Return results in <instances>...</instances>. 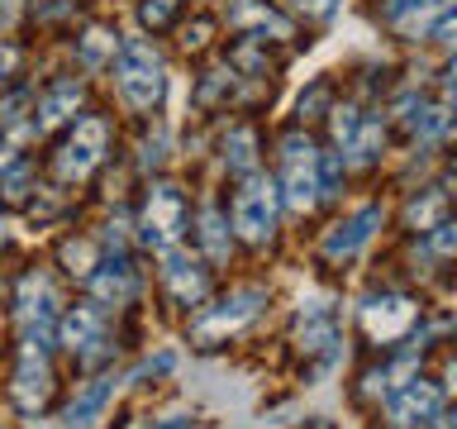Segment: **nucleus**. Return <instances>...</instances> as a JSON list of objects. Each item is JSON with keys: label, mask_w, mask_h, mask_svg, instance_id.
<instances>
[{"label": "nucleus", "mask_w": 457, "mask_h": 429, "mask_svg": "<svg viewBox=\"0 0 457 429\" xmlns=\"http://www.w3.org/2000/svg\"><path fill=\"white\" fill-rule=\"evenodd\" d=\"M114 81H120V96L134 110H153L167 91L162 57H157L143 38H124L120 48H114Z\"/></svg>", "instance_id": "obj_1"}, {"label": "nucleus", "mask_w": 457, "mask_h": 429, "mask_svg": "<svg viewBox=\"0 0 457 429\" xmlns=\"http://www.w3.org/2000/svg\"><path fill=\"white\" fill-rule=\"evenodd\" d=\"M281 167H286V206L291 210H310L314 200H320V167H314V143L305 134H291L281 139Z\"/></svg>", "instance_id": "obj_3"}, {"label": "nucleus", "mask_w": 457, "mask_h": 429, "mask_svg": "<svg viewBox=\"0 0 457 429\" xmlns=\"http://www.w3.org/2000/svg\"><path fill=\"white\" fill-rule=\"evenodd\" d=\"M48 391H53V372L43 363V349H24L20 367H14V406L24 415H34V410H43Z\"/></svg>", "instance_id": "obj_10"}, {"label": "nucleus", "mask_w": 457, "mask_h": 429, "mask_svg": "<svg viewBox=\"0 0 457 429\" xmlns=\"http://www.w3.org/2000/svg\"><path fill=\"white\" fill-rule=\"evenodd\" d=\"M110 396H114V377H96V382L86 386V391L67 406V425H71V429L96 425V420H100V410L110 406Z\"/></svg>", "instance_id": "obj_18"}, {"label": "nucleus", "mask_w": 457, "mask_h": 429, "mask_svg": "<svg viewBox=\"0 0 457 429\" xmlns=\"http://www.w3.org/2000/svg\"><path fill=\"white\" fill-rule=\"evenodd\" d=\"M114 48H120V43H114V34H105V29H91V34L81 38V63H86V67H100L105 57H114Z\"/></svg>", "instance_id": "obj_23"}, {"label": "nucleus", "mask_w": 457, "mask_h": 429, "mask_svg": "<svg viewBox=\"0 0 457 429\" xmlns=\"http://www.w3.org/2000/svg\"><path fill=\"white\" fill-rule=\"evenodd\" d=\"M62 257L71 263V272H81V277H91V248H86V243H67V248H62Z\"/></svg>", "instance_id": "obj_28"}, {"label": "nucleus", "mask_w": 457, "mask_h": 429, "mask_svg": "<svg viewBox=\"0 0 457 429\" xmlns=\"http://www.w3.org/2000/svg\"><path fill=\"white\" fill-rule=\"evenodd\" d=\"M181 10V0H143V10H138V20L148 24V29H167L171 24V14Z\"/></svg>", "instance_id": "obj_26"}, {"label": "nucleus", "mask_w": 457, "mask_h": 429, "mask_svg": "<svg viewBox=\"0 0 457 429\" xmlns=\"http://www.w3.org/2000/svg\"><path fill=\"white\" fill-rule=\"evenodd\" d=\"M224 163H228V172H253V163H257L253 129H234V134L224 139Z\"/></svg>", "instance_id": "obj_20"}, {"label": "nucleus", "mask_w": 457, "mask_h": 429, "mask_svg": "<svg viewBox=\"0 0 457 429\" xmlns=\"http://www.w3.org/2000/svg\"><path fill=\"white\" fill-rule=\"evenodd\" d=\"M457 5V0H391L386 5V20L395 29H405V34H428L434 20H443Z\"/></svg>", "instance_id": "obj_14"}, {"label": "nucleus", "mask_w": 457, "mask_h": 429, "mask_svg": "<svg viewBox=\"0 0 457 429\" xmlns=\"http://www.w3.org/2000/svg\"><path fill=\"white\" fill-rule=\"evenodd\" d=\"M205 34H210V24H195L191 34H186V43H205Z\"/></svg>", "instance_id": "obj_38"}, {"label": "nucleus", "mask_w": 457, "mask_h": 429, "mask_svg": "<svg viewBox=\"0 0 457 429\" xmlns=\"http://www.w3.org/2000/svg\"><path fill=\"white\" fill-rule=\"evenodd\" d=\"M81 110V81H57L48 96L38 100V114H34V129L38 134H48V129L67 124L71 114Z\"/></svg>", "instance_id": "obj_16"}, {"label": "nucleus", "mask_w": 457, "mask_h": 429, "mask_svg": "<svg viewBox=\"0 0 457 429\" xmlns=\"http://www.w3.org/2000/svg\"><path fill=\"white\" fill-rule=\"evenodd\" d=\"M171 363H177V353H162V358H148V363H143L138 372H134V377L143 382V377H157V372H167Z\"/></svg>", "instance_id": "obj_31"}, {"label": "nucleus", "mask_w": 457, "mask_h": 429, "mask_svg": "<svg viewBox=\"0 0 457 429\" xmlns=\"http://www.w3.org/2000/svg\"><path fill=\"white\" fill-rule=\"evenodd\" d=\"M391 420L395 425H434L438 420V391H434V382H424V377H410V382H400L395 391H391Z\"/></svg>", "instance_id": "obj_8"}, {"label": "nucleus", "mask_w": 457, "mask_h": 429, "mask_svg": "<svg viewBox=\"0 0 457 429\" xmlns=\"http://www.w3.org/2000/svg\"><path fill=\"white\" fill-rule=\"evenodd\" d=\"M362 124H367V114H362V110H353V105L334 110V139H338V148H343V153H348L353 143H357V134H362Z\"/></svg>", "instance_id": "obj_22"}, {"label": "nucleus", "mask_w": 457, "mask_h": 429, "mask_svg": "<svg viewBox=\"0 0 457 429\" xmlns=\"http://www.w3.org/2000/svg\"><path fill=\"white\" fill-rule=\"evenodd\" d=\"M105 139H110L105 120H81L77 129H71V139L62 143V153H57V177L62 181L91 177V172L100 167V157H105Z\"/></svg>", "instance_id": "obj_6"}, {"label": "nucleus", "mask_w": 457, "mask_h": 429, "mask_svg": "<svg viewBox=\"0 0 457 429\" xmlns=\"http://www.w3.org/2000/svg\"><path fill=\"white\" fill-rule=\"evenodd\" d=\"M314 105H324V86H314L310 96H300V110H314Z\"/></svg>", "instance_id": "obj_36"}, {"label": "nucleus", "mask_w": 457, "mask_h": 429, "mask_svg": "<svg viewBox=\"0 0 457 429\" xmlns=\"http://www.w3.org/2000/svg\"><path fill=\"white\" fill-rule=\"evenodd\" d=\"M295 5L305 10V14H314V20H328V14L338 10V0H295Z\"/></svg>", "instance_id": "obj_32"}, {"label": "nucleus", "mask_w": 457, "mask_h": 429, "mask_svg": "<svg viewBox=\"0 0 457 429\" xmlns=\"http://www.w3.org/2000/svg\"><path fill=\"white\" fill-rule=\"evenodd\" d=\"M134 429H186V415H167V420H157V425H134Z\"/></svg>", "instance_id": "obj_34"}, {"label": "nucleus", "mask_w": 457, "mask_h": 429, "mask_svg": "<svg viewBox=\"0 0 457 429\" xmlns=\"http://www.w3.org/2000/svg\"><path fill=\"white\" fill-rule=\"evenodd\" d=\"M228 20H234L238 29H257V34H271V38H286V34H291V24H286L277 10L257 5V0H238V5L228 10Z\"/></svg>", "instance_id": "obj_19"}, {"label": "nucleus", "mask_w": 457, "mask_h": 429, "mask_svg": "<svg viewBox=\"0 0 457 429\" xmlns=\"http://www.w3.org/2000/svg\"><path fill=\"white\" fill-rule=\"evenodd\" d=\"M448 100L457 105V57H453V67H448Z\"/></svg>", "instance_id": "obj_37"}, {"label": "nucleus", "mask_w": 457, "mask_h": 429, "mask_svg": "<svg viewBox=\"0 0 457 429\" xmlns=\"http://www.w3.org/2000/svg\"><path fill=\"white\" fill-rule=\"evenodd\" d=\"M424 253H428V257H457V224H438V229H428Z\"/></svg>", "instance_id": "obj_25"}, {"label": "nucleus", "mask_w": 457, "mask_h": 429, "mask_svg": "<svg viewBox=\"0 0 457 429\" xmlns=\"http://www.w3.org/2000/svg\"><path fill=\"white\" fill-rule=\"evenodd\" d=\"M377 229H381V210H377V206H362L353 220H343L334 234L324 239V253H328V257H353V253H362Z\"/></svg>", "instance_id": "obj_12"}, {"label": "nucleus", "mask_w": 457, "mask_h": 429, "mask_svg": "<svg viewBox=\"0 0 457 429\" xmlns=\"http://www.w3.org/2000/svg\"><path fill=\"white\" fill-rule=\"evenodd\" d=\"M14 14H20V0H0V24H14Z\"/></svg>", "instance_id": "obj_35"}, {"label": "nucleus", "mask_w": 457, "mask_h": 429, "mask_svg": "<svg viewBox=\"0 0 457 429\" xmlns=\"http://www.w3.org/2000/svg\"><path fill=\"white\" fill-rule=\"evenodd\" d=\"M338 343V320L328 300H310L305 315H300V349L305 353H328Z\"/></svg>", "instance_id": "obj_15"}, {"label": "nucleus", "mask_w": 457, "mask_h": 429, "mask_svg": "<svg viewBox=\"0 0 457 429\" xmlns=\"http://www.w3.org/2000/svg\"><path fill=\"white\" fill-rule=\"evenodd\" d=\"M271 224H277V186L262 181V177H253L238 191V200H234V229L243 239L262 243L271 234Z\"/></svg>", "instance_id": "obj_7"}, {"label": "nucleus", "mask_w": 457, "mask_h": 429, "mask_svg": "<svg viewBox=\"0 0 457 429\" xmlns=\"http://www.w3.org/2000/svg\"><path fill=\"white\" fill-rule=\"evenodd\" d=\"M162 277H167L171 296H177L181 306H195V300L205 296V272H200L186 253H177V248H167V267H162Z\"/></svg>", "instance_id": "obj_17"}, {"label": "nucleus", "mask_w": 457, "mask_h": 429, "mask_svg": "<svg viewBox=\"0 0 457 429\" xmlns=\"http://www.w3.org/2000/svg\"><path fill=\"white\" fill-rule=\"evenodd\" d=\"M362 324H367L371 339L391 343V339H400L414 324V300H405V296H371L362 306Z\"/></svg>", "instance_id": "obj_9"}, {"label": "nucleus", "mask_w": 457, "mask_h": 429, "mask_svg": "<svg viewBox=\"0 0 457 429\" xmlns=\"http://www.w3.org/2000/svg\"><path fill=\"white\" fill-rule=\"evenodd\" d=\"M53 320H57L53 282L43 277V272H29V277L20 282V334H24V349H48Z\"/></svg>", "instance_id": "obj_4"}, {"label": "nucleus", "mask_w": 457, "mask_h": 429, "mask_svg": "<svg viewBox=\"0 0 457 429\" xmlns=\"http://www.w3.org/2000/svg\"><path fill=\"white\" fill-rule=\"evenodd\" d=\"M200 243H205V253L220 263V257H228V229H224V220H220V210H205L200 214Z\"/></svg>", "instance_id": "obj_21"}, {"label": "nucleus", "mask_w": 457, "mask_h": 429, "mask_svg": "<svg viewBox=\"0 0 457 429\" xmlns=\"http://www.w3.org/2000/svg\"><path fill=\"white\" fill-rule=\"evenodd\" d=\"M62 343L77 358H100L105 353V324H100V315L91 310V306H77V310H67L62 315Z\"/></svg>", "instance_id": "obj_11"}, {"label": "nucleus", "mask_w": 457, "mask_h": 429, "mask_svg": "<svg viewBox=\"0 0 457 429\" xmlns=\"http://www.w3.org/2000/svg\"><path fill=\"white\" fill-rule=\"evenodd\" d=\"M377 153H381V124L367 120L362 134H357V143L348 148V157H353V163H377Z\"/></svg>", "instance_id": "obj_24"}, {"label": "nucleus", "mask_w": 457, "mask_h": 429, "mask_svg": "<svg viewBox=\"0 0 457 429\" xmlns=\"http://www.w3.org/2000/svg\"><path fill=\"white\" fill-rule=\"evenodd\" d=\"M438 420H443V415H438ZM443 429H457V415H448V420H443Z\"/></svg>", "instance_id": "obj_40"}, {"label": "nucleus", "mask_w": 457, "mask_h": 429, "mask_svg": "<svg viewBox=\"0 0 457 429\" xmlns=\"http://www.w3.org/2000/svg\"><path fill=\"white\" fill-rule=\"evenodd\" d=\"M24 105H29V91H14L10 100H0V124H14Z\"/></svg>", "instance_id": "obj_29"}, {"label": "nucleus", "mask_w": 457, "mask_h": 429, "mask_svg": "<svg viewBox=\"0 0 457 429\" xmlns=\"http://www.w3.org/2000/svg\"><path fill=\"white\" fill-rule=\"evenodd\" d=\"M448 391L457 396V358H453V363H448Z\"/></svg>", "instance_id": "obj_39"}, {"label": "nucleus", "mask_w": 457, "mask_h": 429, "mask_svg": "<svg viewBox=\"0 0 457 429\" xmlns=\"http://www.w3.org/2000/svg\"><path fill=\"white\" fill-rule=\"evenodd\" d=\"M262 300H267V291H257V286H243V291L224 296L210 315H200V320H195V329H191L195 343H220V339H228V334H238L248 320H257Z\"/></svg>", "instance_id": "obj_5"}, {"label": "nucleus", "mask_w": 457, "mask_h": 429, "mask_svg": "<svg viewBox=\"0 0 457 429\" xmlns=\"http://www.w3.org/2000/svg\"><path fill=\"white\" fill-rule=\"evenodd\" d=\"M14 63H20V53H14V48H0V81L14 72Z\"/></svg>", "instance_id": "obj_33"}, {"label": "nucleus", "mask_w": 457, "mask_h": 429, "mask_svg": "<svg viewBox=\"0 0 457 429\" xmlns=\"http://www.w3.org/2000/svg\"><path fill=\"white\" fill-rule=\"evenodd\" d=\"M91 296L100 306H124L129 296H134V267L124 263V257H105V263L91 267Z\"/></svg>", "instance_id": "obj_13"}, {"label": "nucleus", "mask_w": 457, "mask_h": 429, "mask_svg": "<svg viewBox=\"0 0 457 429\" xmlns=\"http://www.w3.org/2000/svg\"><path fill=\"white\" fill-rule=\"evenodd\" d=\"M0 239H5V220H0Z\"/></svg>", "instance_id": "obj_41"}, {"label": "nucleus", "mask_w": 457, "mask_h": 429, "mask_svg": "<svg viewBox=\"0 0 457 429\" xmlns=\"http://www.w3.org/2000/svg\"><path fill=\"white\" fill-rule=\"evenodd\" d=\"M434 34H438V43H448V48H457V5L443 14V20L434 24Z\"/></svg>", "instance_id": "obj_30"}, {"label": "nucleus", "mask_w": 457, "mask_h": 429, "mask_svg": "<svg viewBox=\"0 0 457 429\" xmlns=\"http://www.w3.org/2000/svg\"><path fill=\"white\" fill-rule=\"evenodd\" d=\"M181 229H186V196H181V186L157 181L148 191V206H143V243L157 248V253H167V248H177Z\"/></svg>", "instance_id": "obj_2"}, {"label": "nucleus", "mask_w": 457, "mask_h": 429, "mask_svg": "<svg viewBox=\"0 0 457 429\" xmlns=\"http://www.w3.org/2000/svg\"><path fill=\"white\" fill-rule=\"evenodd\" d=\"M438 206H443V196H424V200H414V206H410V224H428V220H434V214H438Z\"/></svg>", "instance_id": "obj_27"}]
</instances>
